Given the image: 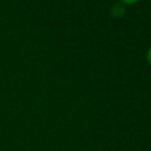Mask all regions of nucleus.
Segmentation results:
<instances>
[{
	"label": "nucleus",
	"instance_id": "obj_2",
	"mask_svg": "<svg viewBox=\"0 0 151 151\" xmlns=\"http://www.w3.org/2000/svg\"><path fill=\"white\" fill-rule=\"evenodd\" d=\"M147 61H149L150 65H151V47H150V50L147 51Z\"/></svg>",
	"mask_w": 151,
	"mask_h": 151
},
{
	"label": "nucleus",
	"instance_id": "obj_3",
	"mask_svg": "<svg viewBox=\"0 0 151 151\" xmlns=\"http://www.w3.org/2000/svg\"><path fill=\"white\" fill-rule=\"evenodd\" d=\"M124 2H127V4H131V2H134V1H137V0H123Z\"/></svg>",
	"mask_w": 151,
	"mask_h": 151
},
{
	"label": "nucleus",
	"instance_id": "obj_1",
	"mask_svg": "<svg viewBox=\"0 0 151 151\" xmlns=\"http://www.w3.org/2000/svg\"><path fill=\"white\" fill-rule=\"evenodd\" d=\"M124 12H125V7H124L122 4H114V5L112 6L111 13H112L114 17H120V15L124 14Z\"/></svg>",
	"mask_w": 151,
	"mask_h": 151
}]
</instances>
